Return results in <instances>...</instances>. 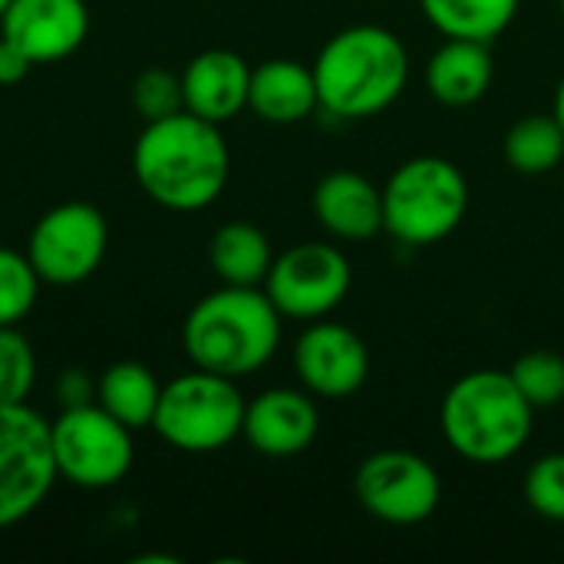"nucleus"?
I'll return each instance as SVG.
<instances>
[{
    "instance_id": "aec40b11",
    "label": "nucleus",
    "mask_w": 564,
    "mask_h": 564,
    "mask_svg": "<svg viewBox=\"0 0 564 564\" xmlns=\"http://www.w3.org/2000/svg\"><path fill=\"white\" fill-rule=\"evenodd\" d=\"M159 393H162L159 377L135 360H119L106 367L102 377L96 380V403L129 430L152 426Z\"/></svg>"
},
{
    "instance_id": "5701e85b",
    "label": "nucleus",
    "mask_w": 564,
    "mask_h": 564,
    "mask_svg": "<svg viewBox=\"0 0 564 564\" xmlns=\"http://www.w3.org/2000/svg\"><path fill=\"white\" fill-rule=\"evenodd\" d=\"M509 377L532 410H552L564 400V357L555 350H529L522 354Z\"/></svg>"
},
{
    "instance_id": "1a4fd4ad",
    "label": "nucleus",
    "mask_w": 564,
    "mask_h": 564,
    "mask_svg": "<svg viewBox=\"0 0 564 564\" xmlns=\"http://www.w3.org/2000/svg\"><path fill=\"white\" fill-rule=\"evenodd\" d=\"M106 248V215L89 202H63L36 218L26 241V258L43 284L73 288L99 271Z\"/></svg>"
},
{
    "instance_id": "f257e3e1",
    "label": "nucleus",
    "mask_w": 564,
    "mask_h": 564,
    "mask_svg": "<svg viewBox=\"0 0 564 564\" xmlns=\"http://www.w3.org/2000/svg\"><path fill=\"white\" fill-rule=\"evenodd\" d=\"M139 188L169 212H202L228 185L231 152L221 126L182 109L145 122L132 145Z\"/></svg>"
},
{
    "instance_id": "6e6552de",
    "label": "nucleus",
    "mask_w": 564,
    "mask_h": 564,
    "mask_svg": "<svg viewBox=\"0 0 564 564\" xmlns=\"http://www.w3.org/2000/svg\"><path fill=\"white\" fill-rule=\"evenodd\" d=\"M56 479L50 423L26 403L0 406V529L33 516Z\"/></svg>"
},
{
    "instance_id": "423d86ee",
    "label": "nucleus",
    "mask_w": 564,
    "mask_h": 564,
    "mask_svg": "<svg viewBox=\"0 0 564 564\" xmlns=\"http://www.w3.org/2000/svg\"><path fill=\"white\" fill-rule=\"evenodd\" d=\"M245 406L248 400L231 377L195 367L162 383L152 430L172 449L215 453L241 436Z\"/></svg>"
},
{
    "instance_id": "c756f323",
    "label": "nucleus",
    "mask_w": 564,
    "mask_h": 564,
    "mask_svg": "<svg viewBox=\"0 0 564 564\" xmlns=\"http://www.w3.org/2000/svg\"><path fill=\"white\" fill-rule=\"evenodd\" d=\"M552 116L562 122V129H564V76H562V83H558V89H555V106H552Z\"/></svg>"
},
{
    "instance_id": "2f4dec72",
    "label": "nucleus",
    "mask_w": 564,
    "mask_h": 564,
    "mask_svg": "<svg viewBox=\"0 0 564 564\" xmlns=\"http://www.w3.org/2000/svg\"><path fill=\"white\" fill-rule=\"evenodd\" d=\"M562 10H564V0H562Z\"/></svg>"
},
{
    "instance_id": "bb28decb",
    "label": "nucleus",
    "mask_w": 564,
    "mask_h": 564,
    "mask_svg": "<svg viewBox=\"0 0 564 564\" xmlns=\"http://www.w3.org/2000/svg\"><path fill=\"white\" fill-rule=\"evenodd\" d=\"M525 502L535 516L564 522V453H549L525 473Z\"/></svg>"
},
{
    "instance_id": "39448f33",
    "label": "nucleus",
    "mask_w": 564,
    "mask_h": 564,
    "mask_svg": "<svg viewBox=\"0 0 564 564\" xmlns=\"http://www.w3.org/2000/svg\"><path fill=\"white\" fill-rule=\"evenodd\" d=\"M466 208L469 182L443 155H416L383 185V231L410 248L449 238L463 225Z\"/></svg>"
},
{
    "instance_id": "ddd939ff",
    "label": "nucleus",
    "mask_w": 564,
    "mask_h": 564,
    "mask_svg": "<svg viewBox=\"0 0 564 564\" xmlns=\"http://www.w3.org/2000/svg\"><path fill=\"white\" fill-rule=\"evenodd\" d=\"M0 36L17 43L33 66L59 63L89 36L86 0H10L0 17Z\"/></svg>"
},
{
    "instance_id": "f3484780",
    "label": "nucleus",
    "mask_w": 564,
    "mask_h": 564,
    "mask_svg": "<svg viewBox=\"0 0 564 564\" xmlns=\"http://www.w3.org/2000/svg\"><path fill=\"white\" fill-rule=\"evenodd\" d=\"M248 109L271 126L304 122L314 109H321L314 69L297 59H264L251 69Z\"/></svg>"
},
{
    "instance_id": "9b49d317",
    "label": "nucleus",
    "mask_w": 564,
    "mask_h": 564,
    "mask_svg": "<svg viewBox=\"0 0 564 564\" xmlns=\"http://www.w3.org/2000/svg\"><path fill=\"white\" fill-rule=\"evenodd\" d=\"M357 502L387 525H420L443 499V482L433 463L410 449L370 453L354 473Z\"/></svg>"
},
{
    "instance_id": "0eeeda50",
    "label": "nucleus",
    "mask_w": 564,
    "mask_h": 564,
    "mask_svg": "<svg viewBox=\"0 0 564 564\" xmlns=\"http://www.w3.org/2000/svg\"><path fill=\"white\" fill-rule=\"evenodd\" d=\"M53 459L59 479L99 492L119 486L135 459L132 430L109 416L99 403L63 406L50 423Z\"/></svg>"
},
{
    "instance_id": "2eb2a0df",
    "label": "nucleus",
    "mask_w": 564,
    "mask_h": 564,
    "mask_svg": "<svg viewBox=\"0 0 564 564\" xmlns=\"http://www.w3.org/2000/svg\"><path fill=\"white\" fill-rule=\"evenodd\" d=\"M251 66L231 50H205L182 69L185 109L221 126L248 109Z\"/></svg>"
},
{
    "instance_id": "393cba45",
    "label": "nucleus",
    "mask_w": 564,
    "mask_h": 564,
    "mask_svg": "<svg viewBox=\"0 0 564 564\" xmlns=\"http://www.w3.org/2000/svg\"><path fill=\"white\" fill-rule=\"evenodd\" d=\"M36 387V354L17 327H0V406L26 403Z\"/></svg>"
},
{
    "instance_id": "f8f14e48",
    "label": "nucleus",
    "mask_w": 564,
    "mask_h": 564,
    "mask_svg": "<svg viewBox=\"0 0 564 564\" xmlns=\"http://www.w3.org/2000/svg\"><path fill=\"white\" fill-rule=\"evenodd\" d=\"M294 370L301 383L327 400L357 393L370 377L367 344L344 324L314 321L294 344Z\"/></svg>"
},
{
    "instance_id": "cd10ccee",
    "label": "nucleus",
    "mask_w": 564,
    "mask_h": 564,
    "mask_svg": "<svg viewBox=\"0 0 564 564\" xmlns=\"http://www.w3.org/2000/svg\"><path fill=\"white\" fill-rule=\"evenodd\" d=\"M59 403L63 406H83V403H96V380L86 370H66L59 373Z\"/></svg>"
},
{
    "instance_id": "c85d7f7f",
    "label": "nucleus",
    "mask_w": 564,
    "mask_h": 564,
    "mask_svg": "<svg viewBox=\"0 0 564 564\" xmlns=\"http://www.w3.org/2000/svg\"><path fill=\"white\" fill-rule=\"evenodd\" d=\"M30 69H33V59L17 43H10L7 36H0V86L23 83Z\"/></svg>"
},
{
    "instance_id": "dca6fc26",
    "label": "nucleus",
    "mask_w": 564,
    "mask_h": 564,
    "mask_svg": "<svg viewBox=\"0 0 564 564\" xmlns=\"http://www.w3.org/2000/svg\"><path fill=\"white\" fill-rule=\"evenodd\" d=\"M314 215L340 241H367L383 231V192L360 172L340 169L317 182Z\"/></svg>"
},
{
    "instance_id": "b1692460",
    "label": "nucleus",
    "mask_w": 564,
    "mask_h": 564,
    "mask_svg": "<svg viewBox=\"0 0 564 564\" xmlns=\"http://www.w3.org/2000/svg\"><path fill=\"white\" fill-rule=\"evenodd\" d=\"M40 284L26 251L0 245V327H17L33 311Z\"/></svg>"
},
{
    "instance_id": "4468645a",
    "label": "nucleus",
    "mask_w": 564,
    "mask_h": 564,
    "mask_svg": "<svg viewBox=\"0 0 564 564\" xmlns=\"http://www.w3.org/2000/svg\"><path fill=\"white\" fill-rule=\"evenodd\" d=\"M321 430V413L314 400L301 390L274 387L248 400L241 436L248 446L271 459H288L304 453Z\"/></svg>"
},
{
    "instance_id": "20e7f679",
    "label": "nucleus",
    "mask_w": 564,
    "mask_h": 564,
    "mask_svg": "<svg viewBox=\"0 0 564 564\" xmlns=\"http://www.w3.org/2000/svg\"><path fill=\"white\" fill-rule=\"evenodd\" d=\"M535 410L509 370H473L459 377L440 406V426L453 453L476 466H502L529 443Z\"/></svg>"
},
{
    "instance_id": "f03ea898",
    "label": "nucleus",
    "mask_w": 564,
    "mask_h": 564,
    "mask_svg": "<svg viewBox=\"0 0 564 564\" xmlns=\"http://www.w3.org/2000/svg\"><path fill=\"white\" fill-rule=\"evenodd\" d=\"M321 109L337 119H370L390 109L410 79L403 40L377 23H357L324 43L314 59Z\"/></svg>"
},
{
    "instance_id": "6ab92c4d",
    "label": "nucleus",
    "mask_w": 564,
    "mask_h": 564,
    "mask_svg": "<svg viewBox=\"0 0 564 564\" xmlns=\"http://www.w3.org/2000/svg\"><path fill=\"white\" fill-rule=\"evenodd\" d=\"M208 264L221 284L261 288L274 264V251H271L268 235L258 225L228 221L208 241Z\"/></svg>"
},
{
    "instance_id": "7ed1b4c3",
    "label": "nucleus",
    "mask_w": 564,
    "mask_h": 564,
    "mask_svg": "<svg viewBox=\"0 0 564 564\" xmlns=\"http://www.w3.org/2000/svg\"><path fill=\"white\" fill-rule=\"evenodd\" d=\"M281 344V311L271 304L264 288L221 284L218 291L195 301L182 324V347L192 367L248 377L261 370Z\"/></svg>"
},
{
    "instance_id": "412c9836",
    "label": "nucleus",
    "mask_w": 564,
    "mask_h": 564,
    "mask_svg": "<svg viewBox=\"0 0 564 564\" xmlns=\"http://www.w3.org/2000/svg\"><path fill=\"white\" fill-rule=\"evenodd\" d=\"M522 0H420L423 17L446 40L492 43L516 20Z\"/></svg>"
},
{
    "instance_id": "7c9ffc66",
    "label": "nucleus",
    "mask_w": 564,
    "mask_h": 564,
    "mask_svg": "<svg viewBox=\"0 0 564 564\" xmlns=\"http://www.w3.org/2000/svg\"><path fill=\"white\" fill-rule=\"evenodd\" d=\"M7 3H10V0H0V17H3V10H7Z\"/></svg>"
},
{
    "instance_id": "9d476101",
    "label": "nucleus",
    "mask_w": 564,
    "mask_h": 564,
    "mask_svg": "<svg viewBox=\"0 0 564 564\" xmlns=\"http://www.w3.org/2000/svg\"><path fill=\"white\" fill-rule=\"evenodd\" d=\"M350 284L354 271L340 248L327 241H304L274 258L261 288L281 317L321 321L340 307V301L350 294Z\"/></svg>"
},
{
    "instance_id": "4be33fe9",
    "label": "nucleus",
    "mask_w": 564,
    "mask_h": 564,
    "mask_svg": "<svg viewBox=\"0 0 564 564\" xmlns=\"http://www.w3.org/2000/svg\"><path fill=\"white\" fill-rule=\"evenodd\" d=\"M502 155H506L509 169H516L519 175H549L552 169L564 165L562 122L552 112L519 119L506 132Z\"/></svg>"
},
{
    "instance_id": "a878e982",
    "label": "nucleus",
    "mask_w": 564,
    "mask_h": 564,
    "mask_svg": "<svg viewBox=\"0 0 564 564\" xmlns=\"http://www.w3.org/2000/svg\"><path fill=\"white\" fill-rule=\"evenodd\" d=\"M132 106L142 116V122H155L165 116H175L185 109L182 96V76L162 66H149L135 76L132 83Z\"/></svg>"
},
{
    "instance_id": "a211bd4d",
    "label": "nucleus",
    "mask_w": 564,
    "mask_h": 564,
    "mask_svg": "<svg viewBox=\"0 0 564 564\" xmlns=\"http://www.w3.org/2000/svg\"><path fill=\"white\" fill-rule=\"evenodd\" d=\"M492 86V53L489 43L479 40H446L430 66H426V89L443 106L463 109L479 102Z\"/></svg>"
}]
</instances>
